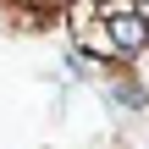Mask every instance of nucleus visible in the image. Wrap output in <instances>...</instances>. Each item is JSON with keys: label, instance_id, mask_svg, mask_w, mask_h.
Here are the masks:
<instances>
[{"label": "nucleus", "instance_id": "nucleus-1", "mask_svg": "<svg viewBox=\"0 0 149 149\" xmlns=\"http://www.w3.org/2000/svg\"><path fill=\"white\" fill-rule=\"evenodd\" d=\"M105 28H111V50H116V55H138V50H149V17L138 11V6L105 17Z\"/></svg>", "mask_w": 149, "mask_h": 149}, {"label": "nucleus", "instance_id": "nucleus-2", "mask_svg": "<svg viewBox=\"0 0 149 149\" xmlns=\"http://www.w3.org/2000/svg\"><path fill=\"white\" fill-rule=\"evenodd\" d=\"M111 100H116L122 111H144V88H138V83H111Z\"/></svg>", "mask_w": 149, "mask_h": 149}, {"label": "nucleus", "instance_id": "nucleus-3", "mask_svg": "<svg viewBox=\"0 0 149 149\" xmlns=\"http://www.w3.org/2000/svg\"><path fill=\"white\" fill-rule=\"evenodd\" d=\"M83 11H94V17H116V11H127V6H138V0H77Z\"/></svg>", "mask_w": 149, "mask_h": 149}]
</instances>
